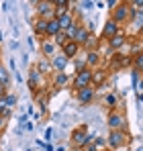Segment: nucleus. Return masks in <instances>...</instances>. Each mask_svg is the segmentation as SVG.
<instances>
[{
    "label": "nucleus",
    "mask_w": 143,
    "mask_h": 151,
    "mask_svg": "<svg viewBox=\"0 0 143 151\" xmlns=\"http://www.w3.org/2000/svg\"><path fill=\"white\" fill-rule=\"evenodd\" d=\"M66 82H68V76L64 74V72H59V74L55 76V84H57V86H64Z\"/></svg>",
    "instance_id": "nucleus-19"
},
{
    "label": "nucleus",
    "mask_w": 143,
    "mask_h": 151,
    "mask_svg": "<svg viewBox=\"0 0 143 151\" xmlns=\"http://www.w3.org/2000/svg\"><path fill=\"white\" fill-rule=\"evenodd\" d=\"M51 65H53L57 72H64V70H66V65H68V59H66L64 55H55V57H53V61H51Z\"/></svg>",
    "instance_id": "nucleus-10"
},
{
    "label": "nucleus",
    "mask_w": 143,
    "mask_h": 151,
    "mask_svg": "<svg viewBox=\"0 0 143 151\" xmlns=\"http://www.w3.org/2000/svg\"><path fill=\"white\" fill-rule=\"evenodd\" d=\"M78 47H80L78 43H74V41H68V43L64 45V53H61V55H64L66 59H68V57H74V55L78 53Z\"/></svg>",
    "instance_id": "nucleus-9"
},
{
    "label": "nucleus",
    "mask_w": 143,
    "mask_h": 151,
    "mask_svg": "<svg viewBox=\"0 0 143 151\" xmlns=\"http://www.w3.org/2000/svg\"><path fill=\"white\" fill-rule=\"evenodd\" d=\"M53 49H55V45H53V43H43V53H45V55H51Z\"/></svg>",
    "instance_id": "nucleus-23"
},
{
    "label": "nucleus",
    "mask_w": 143,
    "mask_h": 151,
    "mask_svg": "<svg viewBox=\"0 0 143 151\" xmlns=\"http://www.w3.org/2000/svg\"><path fill=\"white\" fill-rule=\"evenodd\" d=\"M119 33V25L115 23V21H106V25L102 29V37L104 39H110V37H115Z\"/></svg>",
    "instance_id": "nucleus-4"
},
{
    "label": "nucleus",
    "mask_w": 143,
    "mask_h": 151,
    "mask_svg": "<svg viewBox=\"0 0 143 151\" xmlns=\"http://www.w3.org/2000/svg\"><path fill=\"white\" fill-rule=\"evenodd\" d=\"M74 143H76V145H86V143H88V135H84V129L74 133Z\"/></svg>",
    "instance_id": "nucleus-13"
},
{
    "label": "nucleus",
    "mask_w": 143,
    "mask_h": 151,
    "mask_svg": "<svg viewBox=\"0 0 143 151\" xmlns=\"http://www.w3.org/2000/svg\"><path fill=\"white\" fill-rule=\"evenodd\" d=\"M84 47L88 49V53H90V51H94V49H98V39H94L92 35H88V39H86Z\"/></svg>",
    "instance_id": "nucleus-15"
},
{
    "label": "nucleus",
    "mask_w": 143,
    "mask_h": 151,
    "mask_svg": "<svg viewBox=\"0 0 143 151\" xmlns=\"http://www.w3.org/2000/svg\"><path fill=\"white\" fill-rule=\"evenodd\" d=\"M86 63H88V65H94V63H98V51H90V53H88Z\"/></svg>",
    "instance_id": "nucleus-16"
},
{
    "label": "nucleus",
    "mask_w": 143,
    "mask_h": 151,
    "mask_svg": "<svg viewBox=\"0 0 143 151\" xmlns=\"http://www.w3.org/2000/svg\"><path fill=\"white\" fill-rule=\"evenodd\" d=\"M4 104H6L8 108H12V106L17 104V96H12V94H6V96H4Z\"/></svg>",
    "instance_id": "nucleus-18"
},
{
    "label": "nucleus",
    "mask_w": 143,
    "mask_h": 151,
    "mask_svg": "<svg viewBox=\"0 0 143 151\" xmlns=\"http://www.w3.org/2000/svg\"><path fill=\"white\" fill-rule=\"evenodd\" d=\"M90 82H92V72H90V70H80L78 76H76V80H74V84H76V88H78V90L88 88V86H90Z\"/></svg>",
    "instance_id": "nucleus-1"
},
{
    "label": "nucleus",
    "mask_w": 143,
    "mask_h": 151,
    "mask_svg": "<svg viewBox=\"0 0 143 151\" xmlns=\"http://www.w3.org/2000/svg\"><path fill=\"white\" fill-rule=\"evenodd\" d=\"M47 70H49V63H47V61H45V59H43V61H39V68H37V72H39V74H45Z\"/></svg>",
    "instance_id": "nucleus-22"
},
{
    "label": "nucleus",
    "mask_w": 143,
    "mask_h": 151,
    "mask_svg": "<svg viewBox=\"0 0 143 151\" xmlns=\"http://www.w3.org/2000/svg\"><path fill=\"white\" fill-rule=\"evenodd\" d=\"M102 80H104V72H92V82H96V84H100V82H102Z\"/></svg>",
    "instance_id": "nucleus-21"
},
{
    "label": "nucleus",
    "mask_w": 143,
    "mask_h": 151,
    "mask_svg": "<svg viewBox=\"0 0 143 151\" xmlns=\"http://www.w3.org/2000/svg\"><path fill=\"white\" fill-rule=\"evenodd\" d=\"M2 127H4V119L0 116V129H2Z\"/></svg>",
    "instance_id": "nucleus-30"
},
{
    "label": "nucleus",
    "mask_w": 143,
    "mask_h": 151,
    "mask_svg": "<svg viewBox=\"0 0 143 151\" xmlns=\"http://www.w3.org/2000/svg\"><path fill=\"white\" fill-rule=\"evenodd\" d=\"M37 6H39V14H41V19H43L45 14H53V8H51L53 4H49V2H39Z\"/></svg>",
    "instance_id": "nucleus-14"
},
{
    "label": "nucleus",
    "mask_w": 143,
    "mask_h": 151,
    "mask_svg": "<svg viewBox=\"0 0 143 151\" xmlns=\"http://www.w3.org/2000/svg\"><path fill=\"white\" fill-rule=\"evenodd\" d=\"M94 98V90L88 86V88H82V90H78V100L82 102V104H88V102Z\"/></svg>",
    "instance_id": "nucleus-6"
},
{
    "label": "nucleus",
    "mask_w": 143,
    "mask_h": 151,
    "mask_svg": "<svg viewBox=\"0 0 143 151\" xmlns=\"http://www.w3.org/2000/svg\"><path fill=\"white\" fill-rule=\"evenodd\" d=\"M4 96H6V86L0 84V98H4Z\"/></svg>",
    "instance_id": "nucleus-27"
},
{
    "label": "nucleus",
    "mask_w": 143,
    "mask_h": 151,
    "mask_svg": "<svg viewBox=\"0 0 143 151\" xmlns=\"http://www.w3.org/2000/svg\"><path fill=\"white\" fill-rule=\"evenodd\" d=\"M37 80H39V72L37 70H31V86H35Z\"/></svg>",
    "instance_id": "nucleus-24"
},
{
    "label": "nucleus",
    "mask_w": 143,
    "mask_h": 151,
    "mask_svg": "<svg viewBox=\"0 0 143 151\" xmlns=\"http://www.w3.org/2000/svg\"><path fill=\"white\" fill-rule=\"evenodd\" d=\"M125 139H127V135H125L123 131H110V135H108V145H110L113 149H117V147H121V145L125 143Z\"/></svg>",
    "instance_id": "nucleus-3"
},
{
    "label": "nucleus",
    "mask_w": 143,
    "mask_h": 151,
    "mask_svg": "<svg viewBox=\"0 0 143 151\" xmlns=\"http://www.w3.org/2000/svg\"><path fill=\"white\" fill-rule=\"evenodd\" d=\"M80 6H84V8H92V6H94V2H82Z\"/></svg>",
    "instance_id": "nucleus-28"
},
{
    "label": "nucleus",
    "mask_w": 143,
    "mask_h": 151,
    "mask_svg": "<svg viewBox=\"0 0 143 151\" xmlns=\"http://www.w3.org/2000/svg\"><path fill=\"white\" fill-rule=\"evenodd\" d=\"M27 151H31V149H27Z\"/></svg>",
    "instance_id": "nucleus-32"
},
{
    "label": "nucleus",
    "mask_w": 143,
    "mask_h": 151,
    "mask_svg": "<svg viewBox=\"0 0 143 151\" xmlns=\"http://www.w3.org/2000/svg\"><path fill=\"white\" fill-rule=\"evenodd\" d=\"M106 102L115 106V104H117V96H115V94H108V96H106Z\"/></svg>",
    "instance_id": "nucleus-26"
},
{
    "label": "nucleus",
    "mask_w": 143,
    "mask_h": 151,
    "mask_svg": "<svg viewBox=\"0 0 143 151\" xmlns=\"http://www.w3.org/2000/svg\"><path fill=\"white\" fill-rule=\"evenodd\" d=\"M141 63H143L141 55H135V65H137V72H141Z\"/></svg>",
    "instance_id": "nucleus-25"
},
{
    "label": "nucleus",
    "mask_w": 143,
    "mask_h": 151,
    "mask_svg": "<svg viewBox=\"0 0 143 151\" xmlns=\"http://www.w3.org/2000/svg\"><path fill=\"white\" fill-rule=\"evenodd\" d=\"M72 23H74V21H72V14H70V12H66L61 19H57V25H59V31H61V33H64Z\"/></svg>",
    "instance_id": "nucleus-12"
},
{
    "label": "nucleus",
    "mask_w": 143,
    "mask_h": 151,
    "mask_svg": "<svg viewBox=\"0 0 143 151\" xmlns=\"http://www.w3.org/2000/svg\"><path fill=\"white\" fill-rule=\"evenodd\" d=\"M45 151H53V147H51L49 143H45Z\"/></svg>",
    "instance_id": "nucleus-29"
},
{
    "label": "nucleus",
    "mask_w": 143,
    "mask_h": 151,
    "mask_svg": "<svg viewBox=\"0 0 143 151\" xmlns=\"http://www.w3.org/2000/svg\"><path fill=\"white\" fill-rule=\"evenodd\" d=\"M0 41H2V31H0Z\"/></svg>",
    "instance_id": "nucleus-31"
},
{
    "label": "nucleus",
    "mask_w": 143,
    "mask_h": 151,
    "mask_svg": "<svg viewBox=\"0 0 143 151\" xmlns=\"http://www.w3.org/2000/svg\"><path fill=\"white\" fill-rule=\"evenodd\" d=\"M45 33H47V35H51V37H55V35L59 33V25H57V21H55V19H49V21H47Z\"/></svg>",
    "instance_id": "nucleus-11"
},
{
    "label": "nucleus",
    "mask_w": 143,
    "mask_h": 151,
    "mask_svg": "<svg viewBox=\"0 0 143 151\" xmlns=\"http://www.w3.org/2000/svg\"><path fill=\"white\" fill-rule=\"evenodd\" d=\"M88 31H86V27H78V31H76V35H74V43H78V45H84L86 43V39H88Z\"/></svg>",
    "instance_id": "nucleus-8"
},
{
    "label": "nucleus",
    "mask_w": 143,
    "mask_h": 151,
    "mask_svg": "<svg viewBox=\"0 0 143 151\" xmlns=\"http://www.w3.org/2000/svg\"><path fill=\"white\" fill-rule=\"evenodd\" d=\"M127 17H129V6L123 2V4H117V8L113 10V19H110V21H115V23L119 25V23H123Z\"/></svg>",
    "instance_id": "nucleus-2"
},
{
    "label": "nucleus",
    "mask_w": 143,
    "mask_h": 151,
    "mask_svg": "<svg viewBox=\"0 0 143 151\" xmlns=\"http://www.w3.org/2000/svg\"><path fill=\"white\" fill-rule=\"evenodd\" d=\"M125 41H127V39H125V33H121V31H119L115 37L108 39V45H110V49H121V47L125 45Z\"/></svg>",
    "instance_id": "nucleus-7"
},
{
    "label": "nucleus",
    "mask_w": 143,
    "mask_h": 151,
    "mask_svg": "<svg viewBox=\"0 0 143 151\" xmlns=\"http://www.w3.org/2000/svg\"><path fill=\"white\" fill-rule=\"evenodd\" d=\"M45 27H47V21H45V19H39L37 25H35V31H37V33H45Z\"/></svg>",
    "instance_id": "nucleus-17"
},
{
    "label": "nucleus",
    "mask_w": 143,
    "mask_h": 151,
    "mask_svg": "<svg viewBox=\"0 0 143 151\" xmlns=\"http://www.w3.org/2000/svg\"><path fill=\"white\" fill-rule=\"evenodd\" d=\"M55 43H57V45H61V47H64V45L68 43V39H66V35H64L61 31H59V33L55 35Z\"/></svg>",
    "instance_id": "nucleus-20"
},
{
    "label": "nucleus",
    "mask_w": 143,
    "mask_h": 151,
    "mask_svg": "<svg viewBox=\"0 0 143 151\" xmlns=\"http://www.w3.org/2000/svg\"><path fill=\"white\" fill-rule=\"evenodd\" d=\"M108 127H110V131H121L125 127V119L121 114H110L108 116Z\"/></svg>",
    "instance_id": "nucleus-5"
}]
</instances>
